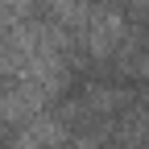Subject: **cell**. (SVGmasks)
Returning a JSON list of instances; mask_svg holds the SVG:
<instances>
[{"instance_id": "cell-1", "label": "cell", "mask_w": 149, "mask_h": 149, "mask_svg": "<svg viewBox=\"0 0 149 149\" xmlns=\"http://www.w3.org/2000/svg\"><path fill=\"white\" fill-rule=\"evenodd\" d=\"M87 42H91V54L95 58H108L124 42V17L116 8H95L87 17Z\"/></svg>"}, {"instance_id": "cell-2", "label": "cell", "mask_w": 149, "mask_h": 149, "mask_svg": "<svg viewBox=\"0 0 149 149\" xmlns=\"http://www.w3.org/2000/svg\"><path fill=\"white\" fill-rule=\"evenodd\" d=\"M33 8V0H0V13H8V17H25Z\"/></svg>"}, {"instance_id": "cell-3", "label": "cell", "mask_w": 149, "mask_h": 149, "mask_svg": "<svg viewBox=\"0 0 149 149\" xmlns=\"http://www.w3.org/2000/svg\"><path fill=\"white\" fill-rule=\"evenodd\" d=\"M74 149H95V137H79V141H74Z\"/></svg>"}]
</instances>
